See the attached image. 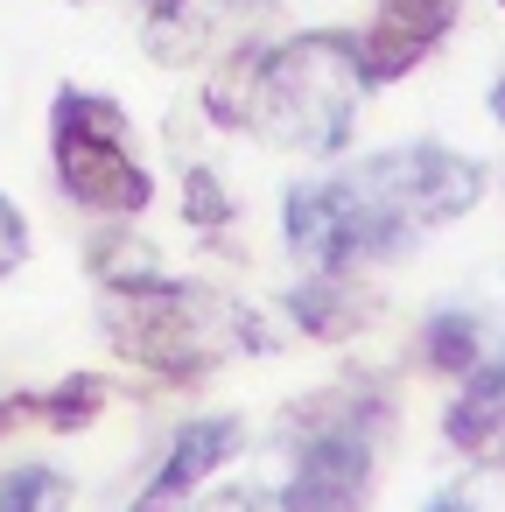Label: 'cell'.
I'll use <instances>...</instances> for the list:
<instances>
[{
  "instance_id": "6da1fadb",
  "label": "cell",
  "mask_w": 505,
  "mask_h": 512,
  "mask_svg": "<svg viewBox=\"0 0 505 512\" xmlns=\"http://www.w3.org/2000/svg\"><path fill=\"white\" fill-rule=\"evenodd\" d=\"M365 92L372 85L358 71V29H309L288 43L232 50L204 85V120L288 155H337L358 127Z\"/></svg>"
},
{
  "instance_id": "7a4b0ae2",
  "label": "cell",
  "mask_w": 505,
  "mask_h": 512,
  "mask_svg": "<svg viewBox=\"0 0 505 512\" xmlns=\"http://www.w3.org/2000/svg\"><path fill=\"white\" fill-rule=\"evenodd\" d=\"M99 330L127 365H141V372H155L169 386L204 379L232 351H267L274 344L267 323L246 302H225V295H211L197 281H176V274L141 281V288H106Z\"/></svg>"
},
{
  "instance_id": "3957f363",
  "label": "cell",
  "mask_w": 505,
  "mask_h": 512,
  "mask_svg": "<svg viewBox=\"0 0 505 512\" xmlns=\"http://www.w3.org/2000/svg\"><path fill=\"white\" fill-rule=\"evenodd\" d=\"M337 183L386 225L393 246H407V239H421V232L477 211V197H484V169L470 155H456V148H435V141L372 148L365 162L337 169Z\"/></svg>"
},
{
  "instance_id": "277c9868",
  "label": "cell",
  "mask_w": 505,
  "mask_h": 512,
  "mask_svg": "<svg viewBox=\"0 0 505 512\" xmlns=\"http://www.w3.org/2000/svg\"><path fill=\"white\" fill-rule=\"evenodd\" d=\"M127 113L99 92H57L50 99V162H57V183L71 204L85 211H106V218H141L148 197H155V176L148 162L127 148Z\"/></svg>"
},
{
  "instance_id": "5b68a950",
  "label": "cell",
  "mask_w": 505,
  "mask_h": 512,
  "mask_svg": "<svg viewBox=\"0 0 505 512\" xmlns=\"http://www.w3.org/2000/svg\"><path fill=\"white\" fill-rule=\"evenodd\" d=\"M288 442H295V463L281 477V512H365L379 477H372V442L365 428H344V421H309L295 428L288 421Z\"/></svg>"
},
{
  "instance_id": "8992f818",
  "label": "cell",
  "mask_w": 505,
  "mask_h": 512,
  "mask_svg": "<svg viewBox=\"0 0 505 512\" xmlns=\"http://www.w3.org/2000/svg\"><path fill=\"white\" fill-rule=\"evenodd\" d=\"M281 239H288V253L309 260V267H358V260L400 253V246L386 239V225H379L337 176L295 183V190L281 197Z\"/></svg>"
},
{
  "instance_id": "52a82bcc",
  "label": "cell",
  "mask_w": 505,
  "mask_h": 512,
  "mask_svg": "<svg viewBox=\"0 0 505 512\" xmlns=\"http://www.w3.org/2000/svg\"><path fill=\"white\" fill-rule=\"evenodd\" d=\"M463 15V0H379L372 29H358V71L365 85H393L400 71H414Z\"/></svg>"
},
{
  "instance_id": "ba28073f",
  "label": "cell",
  "mask_w": 505,
  "mask_h": 512,
  "mask_svg": "<svg viewBox=\"0 0 505 512\" xmlns=\"http://www.w3.org/2000/svg\"><path fill=\"white\" fill-rule=\"evenodd\" d=\"M246 449V428L232 421V414H204V421H183L176 428V442L162 449V463H155V477H148V491L134 498V512H183L232 456Z\"/></svg>"
},
{
  "instance_id": "9c48e42d",
  "label": "cell",
  "mask_w": 505,
  "mask_h": 512,
  "mask_svg": "<svg viewBox=\"0 0 505 512\" xmlns=\"http://www.w3.org/2000/svg\"><path fill=\"white\" fill-rule=\"evenodd\" d=\"M267 0H141V43L162 64H190L211 36H225L232 22L260 15Z\"/></svg>"
},
{
  "instance_id": "30bf717a",
  "label": "cell",
  "mask_w": 505,
  "mask_h": 512,
  "mask_svg": "<svg viewBox=\"0 0 505 512\" xmlns=\"http://www.w3.org/2000/svg\"><path fill=\"white\" fill-rule=\"evenodd\" d=\"M281 309L316 344H344V337H358L372 323V295L351 281V267H309V281H295Z\"/></svg>"
},
{
  "instance_id": "8fae6325",
  "label": "cell",
  "mask_w": 505,
  "mask_h": 512,
  "mask_svg": "<svg viewBox=\"0 0 505 512\" xmlns=\"http://www.w3.org/2000/svg\"><path fill=\"white\" fill-rule=\"evenodd\" d=\"M442 428H449V442L470 449V456H491V449L505 442V372H498V358H491V365L477 358V365L463 372V393L449 400V421H442Z\"/></svg>"
},
{
  "instance_id": "7c38bea8",
  "label": "cell",
  "mask_w": 505,
  "mask_h": 512,
  "mask_svg": "<svg viewBox=\"0 0 505 512\" xmlns=\"http://www.w3.org/2000/svg\"><path fill=\"white\" fill-rule=\"evenodd\" d=\"M99 407H106V379H99V372H71V379H57L50 393H15V400H0V428H15L22 414H36L43 428H85Z\"/></svg>"
},
{
  "instance_id": "4fadbf2b",
  "label": "cell",
  "mask_w": 505,
  "mask_h": 512,
  "mask_svg": "<svg viewBox=\"0 0 505 512\" xmlns=\"http://www.w3.org/2000/svg\"><path fill=\"white\" fill-rule=\"evenodd\" d=\"M421 358H428L435 372L463 379V372L484 358V330H477V316H470V309H435V316L421 323Z\"/></svg>"
},
{
  "instance_id": "5bb4252c",
  "label": "cell",
  "mask_w": 505,
  "mask_h": 512,
  "mask_svg": "<svg viewBox=\"0 0 505 512\" xmlns=\"http://www.w3.org/2000/svg\"><path fill=\"white\" fill-rule=\"evenodd\" d=\"M92 274H99V288H141V281H162L169 267L155 260V246H148V239L106 232V239L92 246Z\"/></svg>"
},
{
  "instance_id": "9a60e30c",
  "label": "cell",
  "mask_w": 505,
  "mask_h": 512,
  "mask_svg": "<svg viewBox=\"0 0 505 512\" xmlns=\"http://www.w3.org/2000/svg\"><path fill=\"white\" fill-rule=\"evenodd\" d=\"M0 512H71V477L50 463H22L0 477Z\"/></svg>"
},
{
  "instance_id": "2e32d148",
  "label": "cell",
  "mask_w": 505,
  "mask_h": 512,
  "mask_svg": "<svg viewBox=\"0 0 505 512\" xmlns=\"http://www.w3.org/2000/svg\"><path fill=\"white\" fill-rule=\"evenodd\" d=\"M183 218H190V232H204V239H218V232L232 225V197H225V183H218L211 169H190V176H183Z\"/></svg>"
},
{
  "instance_id": "e0dca14e",
  "label": "cell",
  "mask_w": 505,
  "mask_h": 512,
  "mask_svg": "<svg viewBox=\"0 0 505 512\" xmlns=\"http://www.w3.org/2000/svg\"><path fill=\"white\" fill-rule=\"evenodd\" d=\"M428 512H505V470L491 477H463V484H442L428 498Z\"/></svg>"
},
{
  "instance_id": "ac0fdd59",
  "label": "cell",
  "mask_w": 505,
  "mask_h": 512,
  "mask_svg": "<svg viewBox=\"0 0 505 512\" xmlns=\"http://www.w3.org/2000/svg\"><path fill=\"white\" fill-rule=\"evenodd\" d=\"M29 260V218L15 211V197H0V274H15Z\"/></svg>"
},
{
  "instance_id": "d6986e66",
  "label": "cell",
  "mask_w": 505,
  "mask_h": 512,
  "mask_svg": "<svg viewBox=\"0 0 505 512\" xmlns=\"http://www.w3.org/2000/svg\"><path fill=\"white\" fill-rule=\"evenodd\" d=\"M491 120L505 127V71H498V85H491Z\"/></svg>"
},
{
  "instance_id": "ffe728a7",
  "label": "cell",
  "mask_w": 505,
  "mask_h": 512,
  "mask_svg": "<svg viewBox=\"0 0 505 512\" xmlns=\"http://www.w3.org/2000/svg\"><path fill=\"white\" fill-rule=\"evenodd\" d=\"M498 8H505V0H498Z\"/></svg>"
}]
</instances>
